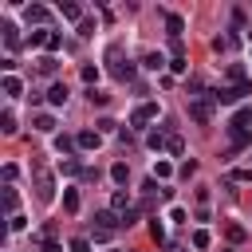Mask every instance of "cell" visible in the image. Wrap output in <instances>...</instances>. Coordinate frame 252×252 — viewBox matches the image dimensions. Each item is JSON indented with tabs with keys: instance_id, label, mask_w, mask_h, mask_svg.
Wrapping results in <instances>:
<instances>
[{
	"instance_id": "21",
	"label": "cell",
	"mask_w": 252,
	"mask_h": 252,
	"mask_svg": "<svg viewBox=\"0 0 252 252\" xmlns=\"http://www.w3.org/2000/svg\"><path fill=\"white\" fill-rule=\"evenodd\" d=\"M63 209L67 213H79V189H63Z\"/></svg>"
},
{
	"instance_id": "26",
	"label": "cell",
	"mask_w": 252,
	"mask_h": 252,
	"mask_svg": "<svg viewBox=\"0 0 252 252\" xmlns=\"http://www.w3.org/2000/svg\"><path fill=\"white\" fill-rule=\"evenodd\" d=\"M209 244H213L209 228H197V232H193V248H209Z\"/></svg>"
},
{
	"instance_id": "16",
	"label": "cell",
	"mask_w": 252,
	"mask_h": 252,
	"mask_svg": "<svg viewBox=\"0 0 252 252\" xmlns=\"http://www.w3.org/2000/svg\"><path fill=\"white\" fill-rule=\"evenodd\" d=\"M110 181H114V185H126V181H130V165H126V161H114V165H110Z\"/></svg>"
},
{
	"instance_id": "2",
	"label": "cell",
	"mask_w": 252,
	"mask_h": 252,
	"mask_svg": "<svg viewBox=\"0 0 252 252\" xmlns=\"http://www.w3.org/2000/svg\"><path fill=\"white\" fill-rule=\"evenodd\" d=\"M213 106H217V94H213V91L189 94V118H193V122H201V126H205V122L213 118Z\"/></svg>"
},
{
	"instance_id": "5",
	"label": "cell",
	"mask_w": 252,
	"mask_h": 252,
	"mask_svg": "<svg viewBox=\"0 0 252 252\" xmlns=\"http://www.w3.org/2000/svg\"><path fill=\"white\" fill-rule=\"evenodd\" d=\"M94 228H102V232H114V228H126V224H122V217H118L114 209H102V213H94Z\"/></svg>"
},
{
	"instance_id": "32",
	"label": "cell",
	"mask_w": 252,
	"mask_h": 252,
	"mask_svg": "<svg viewBox=\"0 0 252 252\" xmlns=\"http://www.w3.org/2000/svg\"><path fill=\"white\" fill-rule=\"evenodd\" d=\"M83 83H87V87H94V83H98V67H91V63H87V67H83Z\"/></svg>"
},
{
	"instance_id": "30",
	"label": "cell",
	"mask_w": 252,
	"mask_h": 252,
	"mask_svg": "<svg viewBox=\"0 0 252 252\" xmlns=\"http://www.w3.org/2000/svg\"><path fill=\"white\" fill-rule=\"evenodd\" d=\"M224 236H228V240H232V244H240V240H244V236H248V232H244V228H240V224H228V228H224Z\"/></svg>"
},
{
	"instance_id": "15",
	"label": "cell",
	"mask_w": 252,
	"mask_h": 252,
	"mask_svg": "<svg viewBox=\"0 0 252 252\" xmlns=\"http://www.w3.org/2000/svg\"><path fill=\"white\" fill-rule=\"evenodd\" d=\"M32 126H35V130H43V134H51V130H55V114H47V110H39V114L32 118Z\"/></svg>"
},
{
	"instance_id": "34",
	"label": "cell",
	"mask_w": 252,
	"mask_h": 252,
	"mask_svg": "<svg viewBox=\"0 0 252 252\" xmlns=\"http://www.w3.org/2000/svg\"><path fill=\"white\" fill-rule=\"evenodd\" d=\"M169 173H173V165H169V161H158V165H154V177H161V181H165Z\"/></svg>"
},
{
	"instance_id": "31",
	"label": "cell",
	"mask_w": 252,
	"mask_h": 252,
	"mask_svg": "<svg viewBox=\"0 0 252 252\" xmlns=\"http://www.w3.org/2000/svg\"><path fill=\"white\" fill-rule=\"evenodd\" d=\"M67 248H71V252H87V248H91V240H87V236H71V240H67Z\"/></svg>"
},
{
	"instance_id": "11",
	"label": "cell",
	"mask_w": 252,
	"mask_h": 252,
	"mask_svg": "<svg viewBox=\"0 0 252 252\" xmlns=\"http://www.w3.org/2000/svg\"><path fill=\"white\" fill-rule=\"evenodd\" d=\"M0 87H4V94H8V98H20V94H24V79H16V75H4V83H0Z\"/></svg>"
},
{
	"instance_id": "23",
	"label": "cell",
	"mask_w": 252,
	"mask_h": 252,
	"mask_svg": "<svg viewBox=\"0 0 252 252\" xmlns=\"http://www.w3.org/2000/svg\"><path fill=\"white\" fill-rule=\"evenodd\" d=\"M161 63H165V59H161L158 51H146V55H142V67H146V71H158Z\"/></svg>"
},
{
	"instance_id": "41",
	"label": "cell",
	"mask_w": 252,
	"mask_h": 252,
	"mask_svg": "<svg viewBox=\"0 0 252 252\" xmlns=\"http://www.w3.org/2000/svg\"><path fill=\"white\" fill-rule=\"evenodd\" d=\"M248 47H252V32H248Z\"/></svg>"
},
{
	"instance_id": "3",
	"label": "cell",
	"mask_w": 252,
	"mask_h": 252,
	"mask_svg": "<svg viewBox=\"0 0 252 252\" xmlns=\"http://www.w3.org/2000/svg\"><path fill=\"white\" fill-rule=\"evenodd\" d=\"M35 197L47 205V201H55V177L47 173V169H39L35 165Z\"/></svg>"
},
{
	"instance_id": "24",
	"label": "cell",
	"mask_w": 252,
	"mask_h": 252,
	"mask_svg": "<svg viewBox=\"0 0 252 252\" xmlns=\"http://www.w3.org/2000/svg\"><path fill=\"white\" fill-rule=\"evenodd\" d=\"M55 150H59V154H71V150H79V142L67 138V134H59V138H55Z\"/></svg>"
},
{
	"instance_id": "19",
	"label": "cell",
	"mask_w": 252,
	"mask_h": 252,
	"mask_svg": "<svg viewBox=\"0 0 252 252\" xmlns=\"http://www.w3.org/2000/svg\"><path fill=\"white\" fill-rule=\"evenodd\" d=\"M110 209H114L118 217H122V213L130 209V197H126V189H114V197H110Z\"/></svg>"
},
{
	"instance_id": "4",
	"label": "cell",
	"mask_w": 252,
	"mask_h": 252,
	"mask_svg": "<svg viewBox=\"0 0 252 252\" xmlns=\"http://www.w3.org/2000/svg\"><path fill=\"white\" fill-rule=\"evenodd\" d=\"M154 118H158V102H138L134 114H130V126H146V122H154Z\"/></svg>"
},
{
	"instance_id": "20",
	"label": "cell",
	"mask_w": 252,
	"mask_h": 252,
	"mask_svg": "<svg viewBox=\"0 0 252 252\" xmlns=\"http://www.w3.org/2000/svg\"><path fill=\"white\" fill-rule=\"evenodd\" d=\"M87 98H91V106H106V102H110V94L98 91V87H87Z\"/></svg>"
},
{
	"instance_id": "8",
	"label": "cell",
	"mask_w": 252,
	"mask_h": 252,
	"mask_svg": "<svg viewBox=\"0 0 252 252\" xmlns=\"http://www.w3.org/2000/svg\"><path fill=\"white\" fill-rule=\"evenodd\" d=\"M146 146H150L154 154H161V150H169V134H165V130H150V134H146Z\"/></svg>"
},
{
	"instance_id": "33",
	"label": "cell",
	"mask_w": 252,
	"mask_h": 252,
	"mask_svg": "<svg viewBox=\"0 0 252 252\" xmlns=\"http://www.w3.org/2000/svg\"><path fill=\"white\" fill-rule=\"evenodd\" d=\"M59 169H63V173H67V177H71V173H83V165H79V158H67V161H63V165H59Z\"/></svg>"
},
{
	"instance_id": "42",
	"label": "cell",
	"mask_w": 252,
	"mask_h": 252,
	"mask_svg": "<svg viewBox=\"0 0 252 252\" xmlns=\"http://www.w3.org/2000/svg\"><path fill=\"white\" fill-rule=\"evenodd\" d=\"M110 252H118V248H110Z\"/></svg>"
},
{
	"instance_id": "40",
	"label": "cell",
	"mask_w": 252,
	"mask_h": 252,
	"mask_svg": "<svg viewBox=\"0 0 252 252\" xmlns=\"http://www.w3.org/2000/svg\"><path fill=\"white\" fill-rule=\"evenodd\" d=\"M43 252H63V244H59V240L51 236V240H43Z\"/></svg>"
},
{
	"instance_id": "1",
	"label": "cell",
	"mask_w": 252,
	"mask_h": 252,
	"mask_svg": "<svg viewBox=\"0 0 252 252\" xmlns=\"http://www.w3.org/2000/svg\"><path fill=\"white\" fill-rule=\"evenodd\" d=\"M106 63H110V75H114V79H122V83L134 79V63L122 55V43H110V47H106Z\"/></svg>"
},
{
	"instance_id": "35",
	"label": "cell",
	"mask_w": 252,
	"mask_h": 252,
	"mask_svg": "<svg viewBox=\"0 0 252 252\" xmlns=\"http://www.w3.org/2000/svg\"><path fill=\"white\" fill-rule=\"evenodd\" d=\"M8 228H12V232H24V228H28V220L16 213V217H8Z\"/></svg>"
},
{
	"instance_id": "9",
	"label": "cell",
	"mask_w": 252,
	"mask_h": 252,
	"mask_svg": "<svg viewBox=\"0 0 252 252\" xmlns=\"http://www.w3.org/2000/svg\"><path fill=\"white\" fill-rule=\"evenodd\" d=\"M165 28H169V39H181V32H185V20H181L177 12H165Z\"/></svg>"
},
{
	"instance_id": "37",
	"label": "cell",
	"mask_w": 252,
	"mask_h": 252,
	"mask_svg": "<svg viewBox=\"0 0 252 252\" xmlns=\"http://www.w3.org/2000/svg\"><path fill=\"white\" fill-rule=\"evenodd\" d=\"M181 150H185V142H181L177 134H169V154H181Z\"/></svg>"
},
{
	"instance_id": "27",
	"label": "cell",
	"mask_w": 252,
	"mask_h": 252,
	"mask_svg": "<svg viewBox=\"0 0 252 252\" xmlns=\"http://www.w3.org/2000/svg\"><path fill=\"white\" fill-rule=\"evenodd\" d=\"M169 71H173V75H185V71H189L185 55H173V59H169Z\"/></svg>"
},
{
	"instance_id": "36",
	"label": "cell",
	"mask_w": 252,
	"mask_h": 252,
	"mask_svg": "<svg viewBox=\"0 0 252 252\" xmlns=\"http://www.w3.org/2000/svg\"><path fill=\"white\" fill-rule=\"evenodd\" d=\"M232 181H252V165H240V169H232Z\"/></svg>"
},
{
	"instance_id": "14",
	"label": "cell",
	"mask_w": 252,
	"mask_h": 252,
	"mask_svg": "<svg viewBox=\"0 0 252 252\" xmlns=\"http://www.w3.org/2000/svg\"><path fill=\"white\" fill-rule=\"evenodd\" d=\"M47 102H51V106H63V102H67V83H51Z\"/></svg>"
},
{
	"instance_id": "28",
	"label": "cell",
	"mask_w": 252,
	"mask_h": 252,
	"mask_svg": "<svg viewBox=\"0 0 252 252\" xmlns=\"http://www.w3.org/2000/svg\"><path fill=\"white\" fill-rule=\"evenodd\" d=\"M55 67H59L55 55H43V59H39V71H43V75H55Z\"/></svg>"
},
{
	"instance_id": "29",
	"label": "cell",
	"mask_w": 252,
	"mask_h": 252,
	"mask_svg": "<svg viewBox=\"0 0 252 252\" xmlns=\"http://www.w3.org/2000/svg\"><path fill=\"white\" fill-rule=\"evenodd\" d=\"M16 205H20V197H16V189H8V193H4V209H8V217H16Z\"/></svg>"
},
{
	"instance_id": "6",
	"label": "cell",
	"mask_w": 252,
	"mask_h": 252,
	"mask_svg": "<svg viewBox=\"0 0 252 252\" xmlns=\"http://www.w3.org/2000/svg\"><path fill=\"white\" fill-rule=\"evenodd\" d=\"M24 20H28V24H39V28H43V24L51 20V12H47L43 4H28V8H24Z\"/></svg>"
},
{
	"instance_id": "38",
	"label": "cell",
	"mask_w": 252,
	"mask_h": 252,
	"mask_svg": "<svg viewBox=\"0 0 252 252\" xmlns=\"http://www.w3.org/2000/svg\"><path fill=\"white\" fill-rule=\"evenodd\" d=\"M177 173H181V177H185V181H189V177H193V173H197V161H185V165H181V169H177Z\"/></svg>"
},
{
	"instance_id": "13",
	"label": "cell",
	"mask_w": 252,
	"mask_h": 252,
	"mask_svg": "<svg viewBox=\"0 0 252 252\" xmlns=\"http://www.w3.org/2000/svg\"><path fill=\"white\" fill-rule=\"evenodd\" d=\"M59 16H63V20H79V24H83V8H79L75 0H63V4H59Z\"/></svg>"
},
{
	"instance_id": "18",
	"label": "cell",
	"mask_w": 252,
	"mask_h": 252,
	"mask_svg": "<svg viewBox=\"0 0 252 252\" xmlns=\"http://www.w3.org/2000/svg\"><path fill=\"white\" fill-rule=\"evenodd\" d=\"M228 83H232V87H244V83H252V79L244 75V67H240V63H228Z\"/></svg>"
},
{
	"instance_id": "22",
	"label": "cell",
	"mask_w": 252,
	"mask_h": 252,
	"mask_svg": "<svg viewBox=\"0 0 252 252\" xmlns=\"http://www.w3.org/2000/svg\"><path fill=\"white\" fill-rule=\"evenodd\" d=\"M150 236H154L158 244H165V224H161V217H150Z\"/></svg>"
},
{
	"instance_id": "25",
	"label": "cell",
	"mask_w": 252,
	"mask_h": 252,
	"mask_svg": "<svg viewBox=\"0 0 252 252\" xmlns=\"http://www.w3.org/2000/svg\"><path fill=\"white\" fill-rule=\"evenodd\" d=\"M0 130H4V134H16V114H12V110L0 114Z\"/></svg>"
},
{
	"instance_id": "12",
	"label": "cell",
	"mask_w": 252,
	"mask_h": 252,
	"mask_svg": "<svg viewBox=\"0 0 252 252\" xmlns=\"http://www.w3.org/2000/svg\"><path fill=\"white\" fill-rule=\"evenodd\" d=\"M228 126H236V130H252V106H240V110L232 114Z\"/></svg>"
},
{
	"instance_id": "39",
	"label": "cell",
	"mask_w": 252,
	"mask_h": 252,
	"mask_svg": "<svg viewBox=\"0 0 252 252\" xmlns=\"http://www.w3.org/2000/svg\"><path fill=\"white\" fill-rule=\"evenodd\" d=\"M91 32H94V20H83V24H79V35H83V39H87V35H91Z\"/></svg>"
},
{
	"instance_id": "7",
	"label": "cell",
	"mask_w": 252,
	"mask_h": 252,
	"mask_svg": "<svg viewBox=\"0 0 252 252\" xmlns=\"http://www.w3.org/2000/svg\"><path fill=\"white\" fill-rule=\"evenodd\" d=\"M75 142H79V150H98V146H102V134H98V130H79Z\"/></svg>"
},
{
	"instance_id": "10",
	"label": "cell",
	"mask_w": 252,
	"mask_h": 252,
	"mask_svg": "<svg viewBox=\"0 0 252 252\" xmlns=\"http://www.w3.org/2000/svg\"><path fill=\"white\" fill-rule=\"evenodd\" d=\"M0 32H4V43H8V51H16V47H20V28L4 20V24H0Z\"/></svg>"
},
{
	"instance_id": "17",
	"label": "cell",
	"mask_w": 252,
	"mask_h": 252,
	"mask_svg": "<svg viewBox=\"0 0 252 252\" xmlns=\"http://www.w3.org/2000/svg\"><path fill=\"white\" fill-rule=\"evenodd\" d=\"M51 35H55V32H47V28H35V32L28 35V43H32V47H47V43H51Z\"/></svg>"
}]
</instances>
